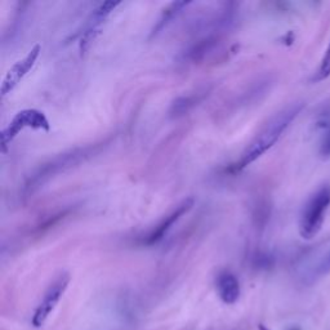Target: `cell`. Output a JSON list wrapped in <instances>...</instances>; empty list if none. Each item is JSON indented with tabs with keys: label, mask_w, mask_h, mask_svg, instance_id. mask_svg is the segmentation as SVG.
Segmentation results:
<instances>
[{
	"label": "cell",
	"mask_w": 330,
	"mask_h": 330,
	"mask_svg": "<svg viewBox=\"0 0 330 330\" xmlns=\"http://www.w3.org/2000/svg\"><path fill=\"white\" fill-rule=\"evenodd\" d=\"M111 142L112 136L106 139H101L98 142L71 148V150L65 151V153L49 159L48 161L41 164L38 169L34 170L33 174L28 178V181L23 185V188H22V197L30 199L46 183H49L53 178L74 169V168L79 167L80 164H84L85 161L99 155L105 148L109 147Z\"/></svg>",
	"instance_id": "cell-1"
},
{
	"label": "cell",
	"mask_w": 330,
	"mask_h": 330,
	"mask_svg": "<svg viewBox=\"0 0 330 330\" xmlns=\"http://www.w3.org/2000/svg\"><path fill=\"white\" fill-rule=\"evenodd\" d=\"M303 107L304 105L297 102V104L289 105L285 109L276 112L273 116H271L266 121L265 125L261 128V131L256 134V137L251 139V142L246 146L239 160L232 164L230 170L234 173L240 172L249 167L251 163L258 160L261 156L265 155L270 148L276 145L283 133L289 128L290 124L295 120V117L300 114Z\"/></svg>",
	"instance_id": "cell-2"
},
{
	"label": "cell",
	"mask_w": 330,
	"mask_h": 330,
	"mask_svg": "<svg viewBox=\"0 0 330 330\" xmlns=\"http://www.w3.org/2000/svg\"><path fill=\"white\" fill-rule=\"evenodd\" d=\"M330 205V186L319 188L306 202L299 218V234L306 240H311L321 230L325 213Z\"/></svg>",
	"instance_id": "cell-3"
},
{
	"label": "cell",
	"mask_w": 330,
	"mask_h": 330,
	"mask_svg": "<svg viewBox=\"0 0 330 330\" xmlns=\"http://www.w3.org/2000/svg\"><path fill=\"white\" fill-rule=\"evenodd\" d=\"M25 129L34 131L49 132L50 124L48 117L43 111L36 109H25L17 112L8 125L2 132V150L6 151L7 147L13 142V139Z\"/></svg>",
	"instance_id": "cell-4"
},
{
	"label": "cell",
	"mask_w": 330,
	"mask_h": 330,
	"mask_svg": "<svg viewBox=\"0 0 330 330\" xmlns=\"http://www.w3.org/2000/svg\"><path fill=\"white\" fill-rule=\"evenodd\" d=\"M70 283V275L67 272H61L60 275L56 276L55 280L49 284V287L46 288L45 293L43 295V299L36 307L35 312L31 319V324L35 327L43 326L46 319L49 317L53 310L56 309V306L58 304L60 299L62 298L63 293L66 292Z\"/></svg>",
	"instance_id": "cell-5"
},
{
	"label": "cell",
	"mask_w": 330,
	"mask_h": 330,
	"mask_svg": "<svg viewBox=\"0 0 330 330\" xmlns=\"http://www.w3.org/2000/svg\"><path fill=\"white\" fill-rule=\"evenodd\" d=\"M194 199L192 197H187V199L182 200L172 212L164 216L160 221L158 222V224L153 227L147 234L141 238V244L146 246H153L155 244L160 243L165 236L168 235V232L172 230V227L182 218L185 214H187L191 208L194 207Z\"/></svg>",
	"instance_id": "cell-6"
},
{
	"label": "cell",
	"mask_w": 330,
	"mask_h": 330,
	"mask_svg": "<svg viewBox=\"0 0 330 330\" xmlns=\"http://www.w3.org/2000/svg\"><path fill=\"white\" fill-rule=\"evenodd\" d=\"M40 45L36 44V45H34L33 48H31V50L25 57H22L21 60L17 61V62L9 68L8 71H7L6 77H4L3 82H2V88H0L2 97H6L8 93H11L12 90L18 85V83L33 70L36 61H38L39 56H40Z\"/></svg>",
	"instance_id": "cell-7"
},
{
	"label": "cell",
	"mask_w": 330,
	"mask_h": 330,
	"mask_svg": "<svg viewBox=\"0 0 330 330\" xmlns=\"http://www.w3.org/2000/svg\"><path fill=\"white\" fill-rule=\"evenodd\" d=\"M117 6H120V3L105 2V3L99 4V6L92 12L89 18L85 22L84 31H83L82 41H80V49H82V52L87 49L90 41L96 38L97 33L99 31L101 26L104 25L105 19L110 16V13H111Z\"/></svg>",
	"instance_id": "cell-8"
},
{
	"label": "cell",
	"mask_w": 330,
	"mask_h": 330,
	"mask_svg": "<svg viewBox=\"0 0 330 330\" xmlns=\"http://www.w3.org/2000/svg\"><path fill=\"white\" fill-rule=\"evenodd\" d=\"M212 92V87L207 85V87H201L195 89L194 92L185 94V96H180L172 102L169 109V116L172 119H178V117L185 116L190 111L199 106L205 98Z\"/></svg>",
	"instance_id": "cell-9"
},
{
	"label": "cell",
	"mask_w": 330,
	"mask_h": 330,
	"mask_svg": "<svg viewBox=\"0 0 330 330\" xmlns=\"http://www.w3.org/2000/svg\"><path fill=\"white\" fill-rule=\"evenodd\" d=\"M216 287L219 298L226 304H234L240 298L241 289L239 278L229 271L219 273L216 281Z\"/></svg>",
	"instance_id": "cell-10"
},
{
	"label": "cell",
	"mask_w": 330,
	"mask_h": 330,
	"mask_svg": "<svg viewBox=\"0 0 330 330\" xmlns=\"http://www.w3.org/2000/svg\"><path fill=\"white\" fill-rule=\"evenodd\" d=\"M188 6H191L190 2H174V3H170L167 8H164L163 13L159 17L156 25L154 26L153 31H151V36H156L161 31L165 30Z\"/></svg>",
	"instance_id": "cell-11"
},
{
	"label": "cell",
	"mask_w": 330,
	"mask_h": 330,
	"mask_svg": "<svg viewBox=\"0 0 330 330\" xmlns=\"http://www.w3.org/2000/svg\"><path fill=\"white\" fill-rule=\"evenodd\" d=\"M330 77V44L327 46L326 52H325L324 57H322L321 63H320V67L317 70L316 75L314 77V82H321V80H325L326 78Z\"/></svg>",
	"instance_id": "cell-12"
},
{
	"label": "cell",
	"mask_w": 330,
	"mask_h": 330,
	"mask_svg": "<svg viewBox=\"0 0 330 330\" xmlns=\"http://www.w3.org/2000/svg\"><path fill=\"white\" fill-rule=\"evenodd\" d=\"M320 155L324 159L330 158V129L325 133L324 138H322L321 146H320Z\"/></svg>",
	"instance_id": "cell-13"
},
{
	"label": "cell",
	"mask_w": 330,
	"mask_h": 330,
	"mask_svg": "<svg viewBox=\"0 0 330 330\" xmlns=\"http://www.w3.org/2000/svg\"><path fill=\"white\" fill-rule=\"evenodd\" d=\"M258 329H259V330H270V329H268L267 326H265V325H263V324H259Z\"/></svg>",
	"instance_id": "cell-14"
},
{
	"label": "cell",
	"mask_w": 330,
	"mask_h": 330,
	"mask_svg": "<svg viewBox=\"0 0 330 330\" xmlns=\"http://www.w3.org/2000/svg\"><path fill=\"white\" fill-rule=\"evenodd\" d=\"M327 268L330 270V256H329V259H327Z\"/></svg>",
	"instance_id": "cell-15"
},
{
	"label": "cell",
	"mask_w": 330,
	"mask_h": 330,
	"mask_svg": "<svg viewBox=\"0 0 330 330\" xmlns=\"http://www.w3.org/2000/svg\"><path fill=\"white\" fill-rule=\"evenodd\" d=\"M290 330H299V329H297V327H294V329H290Z\"/></svg>",
	"instance_id": "cell-16"
}]
</instances>
